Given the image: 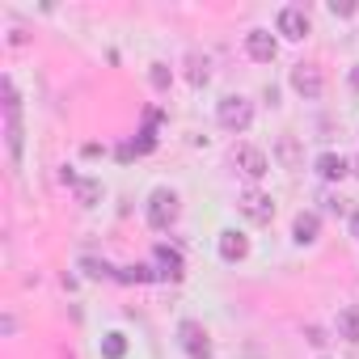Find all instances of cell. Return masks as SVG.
<instances>
[{
    "label": "cell",
    "mask_w": 359,
    "mask_h": 359,
    "mask_svg": "<svg viewBox=\"0 0 359 359\" xmlns=\"http://www.w3.org/2000/svg\"><path fill=\"white\" fill-rule=\"evenodd\" d=\"M330 13H334V18H351L355 5H351V0H330Z\"/></svg>",
    "instance_id": "obj_21"
},
{
    "label": "cell",
    "mask_w": 359,
    "mask_h": 359,
    "mask_svg": "<svg viewBox=\"0 0 359 359\" xmlns=\"http://www.w3.org/2000/svg\"><path fill=\"white\" fill-rule=\"evenodd\" d=\"M114 279H118V283H148V279H156V275H152V266L131 262V266H118V271H114Z\"/></svg>",
    "instance_id": "obj_14"
},
{
    "label": "cell",
    "mask_w": 359,
    "mask_h": 359,
    "mask_svg": "<svg viewBox=\"0 0 359 359\" xmlns=\"http://www.w3.org/2000/svg\"><path fill=\"white\" fill-rule=\"evenodd\" d=\"M237 212H241L250 224H271V220H275V199L262 195V191H245V195L237 199Z\"/></svg>",
    "instance_id": "obj_4"
},
{
    "label": "cell",
    "mask_w": 359,
    "mask_h": 359,
    "mask_svg": "<svg viewBox=\"0 0 359 359\" xmlns=\"http://www.w3.org/2000/svg\"><path fill=\"white\" fill-rule=\"evenodd\" d=\"M245 51H250V60L271 64V60L279 55V43H275V34H271V30H250V34H245Z\"/></svg>",
    "instance_id": "obj_7"
},
{
    "label": "cell",
    "mask_w": 359,
    "mask_h": 359,
    "mask_svg": "<svg viewBox=\"0 0 359 359\" xmlns=\"http://www.w3.org/2000/svg\"><path fill=\"white\" fill-rule=\"evenodd\" d=\"M279 34L292 39V43H300V39L309 34V13H304L300 5H287V9L279 13Z\"/></svg>",
    "instance_id": "obj_8"
},
{
    "label": "cell",
    "mask_w": 359,
    "mask_h": 359,
    "mask_svg": "<svg viewBox=\"0 0 359 359\" xmlns=\"http://www.w3.org/2000/svg\"><path fill=\"white\" fill-rule=\"evenodd\" d=\"M279 156L296 169V161H300V148H296V140H279Z\"/></svg>",
    "instance_id": "obj_20"
},
{
    "label": "cell",
    "mask_w": 359,
    "mask_h": 359,
    "mask_svg": "<svg viewBox=\"0 0 359 359\" xmlns=\"http://www.w3.org/2000/svg\"><path fill=\"white\" fill-rule=\"evenodd\" d=\"M177 342H182V351L191 359H212V338H208V330L199 321H182V325H177Z\"/></svg>",
    "instance_id": "obj_5"
},
{
    "label": "cell",
    "mask_w": 359,
    "mask_h": 359,
    "mask_svg": "<svg viewBox=\"0 0 359 359\" xmlns=\"http://www.w3.org/2000/svg\"><path fill=\"white\" fill-rule=\"evenodd\" d=\"M216 123H220L224 131H245V127L254 123V102L241 97V93L220 97V106H216Z\"/></svg>",
    "instance_id": "obj_1"
},
{
    "label": "cell",
    "mask_w": 359,
    "mask_h": 359,
    "mask_svg": "<svg viewBox=\"0 0 359 359\" xmlns=\"http://www.w3.org/2000/svg\"><path fill=\"white\" fill-rule=\"evenodd\" d=\"M245 254H250V237L237 233V229H224V233H220V258H224V262H241Z\"/></svg>",
    "instance_id": "obj_10"
},
{
    "label": "cell",
    "mask_w": 359,
    "mask_h": 359,
    "mask_svg": "<svg viewBox=\"0 0 359 359\" xmlns=\"http://www.w3.org/2000/svg\"><path fill=\"white\" fill-rule=\"evenodd\" d=\"M317 233H321L317 212H300V216L292 220V237H296V245H313V241H317Z\"/></svg>",
    "instance_id": "obj_12"
},
{
    "label": "cell",
    "mask_w": 359,
    "mask_h": 359,
    "mask_svg": "<svg viewBox=\"0 0 359 359\" xmlns=\"http://www.w3.org/2000/svg\"><path fill=\"white\" fill-rule=\"evenodd\" d=\"M338 338L359 342V309H342L338 313Z\"/></svg>",
    "instance_id": "obj_15"
},
{
    "label": "cell",
    "mask_w": 359,
    "mask_h": 359,
    "mask_svg": "<svg viewBox=\"0 0 359 359\" xmlns=\"http://www.w3.org/2000/svg\"><path fill=\"white\" fill-rule=\"evenodd\" d=\"M177 195L173 191H152L148 195V208H144V216H148V229H156V233H165V229H173V220H177Z\"/></svg>",
    "instance_id": "obj_2"
},
{
    "label": "cell",
    "mask_w": 359,
    "mask_h": 359,
    "mask_svg": "<svg viewBox=\"0 0 359 359\" xmlns=\"http://www.w3.org/2000/svg\"><path fill=\"white\" fill-rule=\"evenodd\" d=\"M351 173H355V177H359V156H355V161H351Z\"/></svg>",
    "instance_id": "obj_24"
},
{
    "label": "cell",
    "mask_w": 359,
    "mask_h": 359,
    "mask_svg": "<svg viewBox=\"0 0 359 359\" xmlns=\"http://www.w3.org/2000/svg\"><path fill=\"white\" fill-rule=\"evenodd\" d=\"M148 81H152V89H169V81H173V72H169V64H152V72H148Z\"/></svg>",
    "instance_id": "obj_19"
},
{
    "label": "cell",
    "mask_w": 359,
    "mask_h": 359,
    "mask_svg": "<svg viewBox=\"0 0 359 359\" xmlns=\"http://www.w3.org/2000/svg\"><path fill=\"white\" fill-rule=\"evenodd\" d=\"M351 173V161L338 156V152H321L317 156V177H325V182H342V177Z\"/></svg>",
    "instance_id": "obj_11"
},
{
    "label": "cell",
    "mask_w": 359,
    "mask_h": 359,
    "mask_svg": "<svg viewBox=\"0 0 359 359\" xmlns=\"http://www.w3.org/2000/svg\"><path fill=\"white\" fill-rule=\"evenodd\" d=\"M187 64H191V81H195V85H208V76H212V72H208V55H191Z\"/></svg>",
    "instance_id": "obj_18"
},
{
    "label": "cell",
    "mask_w": 359,
    "mask_h": 359,
    "mask_svg": "<svg viewBox=\"0 0 359 359\" xmlns=\"http://www.w3.org/2000/svg\"><path fill=\"white\" fill-rule=\"evenodd\" d=\"M152 275L156 279H169V283H182V275H187L182 254H177L173 245H156L152 250Z\"/></svg>",
    "instance_id": "obj_3"
},
{
    "label": "cell",
    "mask_w": 359,
    "mask_h": 359,
    "mask_svg": "<svg viewBox=\"0 0 359 359\" xmlns=\"http://www.w3.org/2000/svg\"><path fill=\"white\" fill-rule=\"evenodd\" d=\"M233 161H237V169L250 177V182H258V177H266V169H271V161H266V152L262 148H254V144H241L237 152H233Z\"/></svg>",
    "instance_id": "obj_6"
},
{
    "label": "cell",
    "mask_w": 359,
    "mask_h": 359,
    "mask_svg": "<svg viewBox=\"0 0 359 359\" xmlns=\"http://www.w3.org/2000/svg\"><path fill=\"white\" fill-rule=\"evenodd\" d=\"M102 355H106V359H123V355H127V338H123L118 330L106 334V338H102Z\"/></svg>",
    "instance_id": "obj_16"
},
{
    "label": "cell",
    "mask_w": 359,
    "mask_h": 359,
    "mask_svg": "<svg viewBox=\"0 0 359 359\" xmlns=\"http://www.w3.org/2000/svg\"><path fill=\"white\" fill-rule=\"evenodd\" d=\"M72 191H76V203H81V208H93V203L102 199V182H93V177H76Z\"/></svg>",
    "instance_id": "obj_13"
},
{
    "label": "cell",
    "mask_w": 359,
    "mask_h": 359,
    "mask_svg": "<svg viewBox=\"0 0 359 359\" xmlns=\"http://www.w3.org/2000/svg\"><path fill=\"white\" fill-rule=\"evenodd\" d=\"M81 271H85L89 279H114V266H106V262H97V258H81Z\"/></svg>",
    "instance_id": "obj_17"
},
{
    "label": "cell",
    "mask_w": 359,
    "mask_h": 359,
    "mask_svg": "<svg viewBox=\"0 0 359 359\" xmlns=\"http://www.w3.org/2000/svg\"><path fill=\"white\" fill-rule=\"evenodd\" d=\"M351 233H355V241H359V212L351 216Z\"/></svg>",
    "instance_id": "obj_23"
},
{
    "label": "cell",
    "mask_w": 359,
    "mask_h": 359,
    "mask_svg": "<svg viewBox=\"0 0 359 359\" xmlns=\"http://www.w3.org/2000/svg\"><path fill=\"white\" fill-rule=\"evenodd\" d=\"M346 81H351V89H359V64L351 68V76H346Z\"/></svg>",
    "instance_id": "obj_22"
},
{
    "label": "cell",
    "mask_w": 359,
    "mask_h": 359,
    "mask_svg": "<svg viewBox=\"0 0 359 359\" xmlns=\"http://www.w3.org/2000/svg\"><path fill=\"white\" fill-rule=\"evenodd\" d=\"M321 85H325V81H321V72H317L313 64H296V68H292V89H296L300 97H321Z\"/></svg>",
    "instance_id": "obj_9"
}]
</instances>
